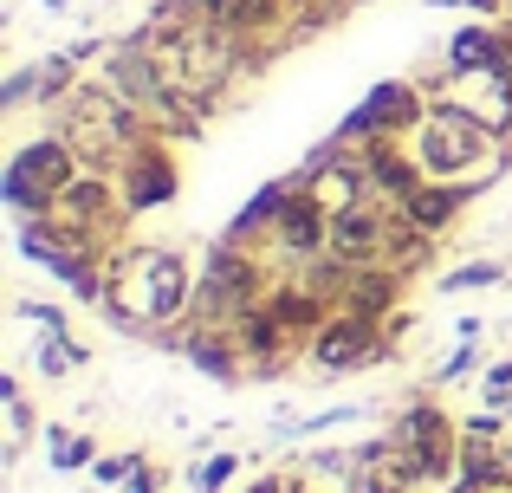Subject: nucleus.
Returning <instances> with one entry per match:
<instances>
[{
  "instance_id": "4468645a",
  "label": "nucleus",
  "mask_w": 512,
  "mask_h": 493,
  "mask_svg": "<svg viewBox=\"0 0 512 493\" xmlns=\"http://www.w3.org/2000/svg\"><path fill=\"white\" fill-rule=\"evenodd\" d=\"M46 442H52V468H65V474H78V468H91V461H98V442H91V435L52 429Z\"/></svg>"
},
{
  "instance_id": "f8f14e48",
  "label": "nucleus",
  "mask_w": 512,
  "mask_h": 493,
  "mask_svg": "<svg viewBox=\"0 0 512 493\" xmlns=\"http://www.w3.org/2000/svg\"><path fill=\"white\" fill-rule=\"evenodd\" d=\"M286 481H292V493H363L370 474H363L357 448H318V455L305 461V468H292Z\"/></svg>"
},
{
  "instance_id": "f03ea898",
  "label": "nucleus",
  "mask_w": 512,
  "mask_h": 493,
  "mask_svg": "<svg viewBox=\"0 0 512 493\" xmlns=\"http://www.w3.org/2000/svg\"><path fill=\"white\" fill-rule=\"evenodd\" d=\"M409 150H415V163H422L428 182H461V189H474L467 176L506 163V137L467 98H428V117L409 137Z\"/></svg>"
},
{
  "instance_id": "f3484780",
  "label": "nucleus",
  "mask_w": 512,
  "mask_h": 493,
  "mask_svg": "<svg viewBox=\"0 0 512 493\" xmlns=\"http://www.w3.org/2000/svg\"><path fill=\"white\" fill-rule=\"evenodd\" d=\"M137 468H143V455H98V461H91V481H98V487H117V481H130Z\"/></svg>"
},
{
  "instance_id": "aec40b11",
  "label": "nucleus",
  "mask_w": 512,
  "mask_h": 493,
  "mask_svg": "<svg viewBox=\"0 0 512 493\" xmlns=\"http://www.w3.org/2000/svg\"><path fill=\"white\" fill-rule=\"evenodd\" d=\"M240 493H292V481H286V474H260V481H247Z\"/></svg>"
},
{
  "instance_id": "dca6fc26",
  "label": "nucleus",
  "mask_w": 512,
  "mask_h": 493,
  "mask_svg": "<svg viewBox=\"0 0 512 493\" xmlns=\"http://www.w3.org/2000/svg\"><path fill=\"white\" fill-rule=\"evenodd\" d=\"M234 474H240V455H208V461H201V474H195V493H221Z\"/></svg>"
},
{
  "instance_id": "6e6552de",
  "label": "nucleus",
  "mask_w": 512,
  "mask_h": 493,
  "mask_svg": "<svg viewBox=\"0 0 512 493\" xmlns=\"http://www.w3.org/2000/svg\"><path fill=\"white\" fill-rule=\"evenodd\" d=\"M117 189H124V208L130 215H150V208L175 202V189H182V156H175V137H143L137 150L124 156V169H117Z\"/></svg>"
},
{
  "instance_id": "6ab92c4d",
  "label": "nucleus",
  "mask_w": 512,
  "mask_h": 493,
  "mask_svg": "<svg viewBox=\"0 0 512 493\" xmlns=\"http://www.w3.org/2000/svg\"><path fill=\"white\" fill-rule=\"evenodd\" d=\"M124 493H163V468H150V461H143V468L124 481Z\"/></svg>"
},
{
  "instance_id": "412c9836",
  "label": "nucleus",
  "mask_w": 512,
  "mask_h": 493,
  "mask_svg": "<svg viewBox=\"0 0 512 493\" xmlns=\"http://www.w3.org/2000/svg\"><path fill=\"white\" fill-rule=\"evenodd\" d=\"M363 493H409V487H396V481H376V474H370V487H363Z\"/></svg>"
},
{
  "instance_id": "39448f33",
  "label": "nucleus",
  "mask_w": 512,
  "mask_h": 493,
  "mask_svg": "<svg viewBox=\"0 0 512 493\" xmlns=\"http://www.w3.org/2000/svg\"><path fill=\"white\" fill-rule=\"evenodd\" d=\"M260 247L273 253V260H286L292 273H305V266H318L331 253V208L312 195L305 176H292V195H286V208L273 215V228H266Z\"/></svg>"
},
{
  "instance_id": "2eb2a0df",
  "label": "nucleus",
  "mask_w": 512,
  "mask_h": 493,
  "mask_svg": "<svg viewBox=\"0 0 512 493\" xmlns=\"http://www.w3.org/2000/svg\"><path fill=\"white\" fill-rule=\"evenodd\" d=\"M493 279H506V260H467V266H454L441 286H448V292H467V286H493Z\"/></svg>"
},
{
  "instance_id": "1a4fd4ad",
  "label": "nucleus",
  "mask_w": 512,
  "mask_h": 493,
  "mask_svg": "<svg viewBox=\"0 0 512 493\" xmlns=\"http://www.w3.org/2000/svg\"><path fill=\"white\" fill-rule=\"evenodd\" d=\"M396 202H357L344 215H331V260L338 266H389V247H396Z\"/></svg>"
},
{
  "instance_id": "0eeeda50",
  "label": "nucleus",
  "mask_w": 512,
  "mask_h": 493,
  "mask_svg": "<svg viewBox=\"0 0 512 493\" xmlns=\"http://www.w3.org/2000/svg\"><path fill=\"white\" fill-rule=\"evenodd\" d=\"M389 331L396 325H376V318H357V312H331L325 325H318V338L305 344V364L325 370V377H350V370L383 364V357L396 351Z\"/></svg>"
},
{
  "instance_id": "9b49d317",
  "label": "nucleus",
  "mask_w": 512,
  "mask_h": 493,
  "mask_svg": "<svg viewBox=\"0 0 512 493\" xmlns=\"http://www.w3.org/2000/svg\"><path fill=\"white\" fill-rule=\"evenodd\" d=\"M188 20L214 26V33H234V39H253L266 33L273 20H286V0H182Z\"/></svg>"
},
{
  "instance_id": "5701e85b",
  "label": "nucleus",
  "mask_w": 512,
  "mask_h": 493,
  "mask_svg": "<svg viewBox=\"0 0 512 493\" xmlns=\"http://www.w3.org/2000/svg\"><path fill=\"white\" fill-rule=\"evenodd\" d=\"M506 46H512V26H506Z\"/></svg>"
},
{
  "instance_id": "ddd939ff",
  "label": "nucleus",
  "mask_w": 512,
  "mask_h": 493,
  "mask_svg": "<svg viewBox=\"0 0 512 493\" xmlns=\"http://www.w3.org/2000/svg\"><path fill=\"white\" fill-rule=\"evenodd\" d=\"M467 195H474V189H461V182H422V189H415V195H402L396 208H402V221H409V228L441 234L454 215H461V202H467Z\"/></svg>"
},
{
  "instance_id": "4be33fe9",
  "label": "nucleus",
  "mask_w": 512,
  "mask_h": 493,
  "mask_svg": "<svg viewBox=\"0 0 512 493\" xmlns=\"http://www.w3.org/2000/svg\"><path fill=\"white\" fill-rule=\"evenodd\" d=\"M441 493H480V487H467V481H448V487H441Z\"/></svg>"
},
{
  "instance_id": "7ed1b4c3",
  "label": "nucleus",
  "mask_w": 512,
  "mask_h": 493,
  "mask_svg": "<svg viewBox=\"0 0 512 493\" xmlns=\"http://www.w3.org/2000/svg\"><path fill=\"white\" fill-rule=\"evenodd\" d=\"M78 176H85V163L72 156V143H65L59 130H46V137H26L20 150L7 156L0 195H7V208H13L20 221H33V215H52Z\"/></svg>"
},
{
  "instance_id": "20e7f679",
  "label": "nucleus",
  "mask_w": 512,
  "mask_h": 493,
  "mask_svg": "<svg viewBox=\"0 0 512 493\" xmlns=\"http://www.w3.org/2000/svg\"><path fill=\"white\" fill-rule=\"evenodd\" d=\"M389 435H396V442L415 455V468H422V487H448L454 474H461V442H467V435H461V422H454L448 409L435 403V396L409 403V409L396 416V429H389Z\"/></svg>"
},
{
  "instance_id": "423d86ee",
  "label": "nucleus",
  "mask_w": 512,
  "mask_h": 493,
  "mask_svg": "<svg viewBox=\"0 0 512 493\" xmlns=\"http://www.w3.org/2000/svg\"><path fill=\"white\" fill-rule=\"evenodd\" d=\"M428 117V98L409 85V78H383L376 91H363V104L344 117L338 137L344 143H409Z\"/></svg>"
},
{
  "instance_id": "9d476101",
  "label": "nucleus",
  "mask_w": 512,
  "mask_h": 493,
  "mask_svg": "<svg viewBox=\"0 0 512 493\" xmlns=\"http://www.w3.org/2000/svg\"><path fill=\"white\" fill-rule=\"evenodd\" d=\"M396 299H402V273H396V266H350L344 292H338V312L396 325Z\"/></svg>"
},
{
  "instance_id": "f257e3e1",
  "label": "nucleus",
  "mask_w": 512,
  "mask_h": 493,
  "mask_svg": "<svg viewBox=\"0 0 512 493\" xmlns=\"http://www.w3.org/2000/svg\"><path fill=\"white\" fill-rule=\"evenodd\" d=\"M195 312V273L175 247L124 241L104 260V318L124 331H169Z\"/></svg>"
},
{
  "instance_id": "a211bd4d",
  "label": "nucleus",
  "mask_w": 512,
  "mask_h": 493,
  "mask_svg": "<svg viewBox=\"0 0 512 493\" xmlns=\"http://www.w3.org/2000/svg\"><path fill=\"white\" fill-rule=\"evenodd\" d=\"M480 396H487L493 409H512V357H500V364L487 370V383H480Z\"/></svg>"
}]
</instances>
